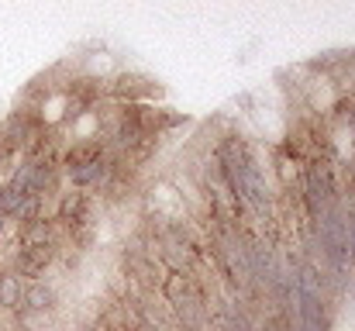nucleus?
I'll list each match as a JSON object with an SVG mask.
<instances>
[{"mask_svg":"<svg viewBox=\"0 0 355 331\" xmlns=\"http://www.w3.org/2000/svg\"><path fill=\"white\" fill-rule=\"evenodd\" d=\"M66 166H69V176H73L76 183H90V180H97V176H101L104 159H101V148L83 145V148H73V152H69Z\"/></svg>","mask_w":355,"mask_h":331,"instance_id":"nucleus-1","label":"nucleus"},{"mask_svg":"<svg viewBox=\"0 0 355 331\" xmlns=\"http://www.w3.org/2000/svg\"><path fill=\"white\" fill-rule=\"evenodd\" d=\"M17 300H21V287H17V280H14V276H3V280H0V304L14 307Z\"/></svg>","mask_w":355,"mask_h":331,"instance_id":"nucleus-2","label":"nucleus"}]
</instances>
